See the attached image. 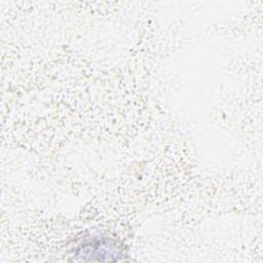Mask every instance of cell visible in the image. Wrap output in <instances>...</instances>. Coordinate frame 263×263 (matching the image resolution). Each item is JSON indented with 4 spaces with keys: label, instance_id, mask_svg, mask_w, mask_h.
Wrapping results in <instances>:
<instances>
[{
    "label": "cell",
    "instance_id": "obj_1",
    "mask_svg": "<svg viewBox=\"0 0 263 263\" xmlns=\"http://www.w3.org/2000/svg\"><path fill=\"white\" fill-rule=\"evenodd\" d=\"M74 255L79 261H117L123 255V248L112 237L91 236L76 248Z\"/></svg>",
    "mask_w": 263,
    "mask_h": 263
}]
</instances>
